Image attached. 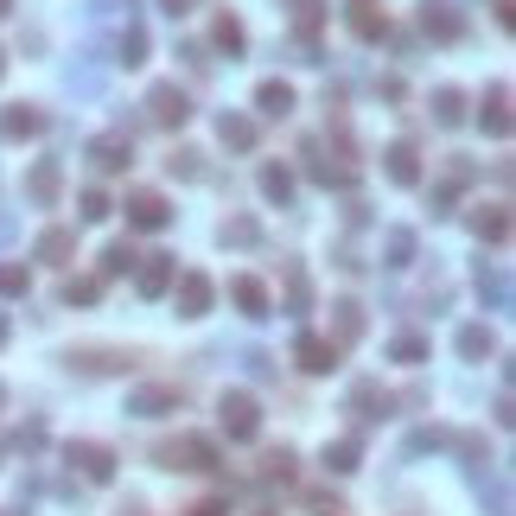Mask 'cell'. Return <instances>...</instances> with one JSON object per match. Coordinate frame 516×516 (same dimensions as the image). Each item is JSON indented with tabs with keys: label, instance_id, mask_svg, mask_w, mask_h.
I'll use <instances>...</instances> for the list:
<instances>
[{
	"label": "cell",
	"instance_id": "6da1fadb",
	"mask_svg": "<svg viewBox=\"0 0 516 516\" xmlns=\"http://www.w3.org/2000/svg\"><path fill=\"white\" fill-rule=\"evenodd\" d=\"M122 211H128V223H134V230H166V198L160 192H128V204H122Z\"/></svg>",
	"mask_w": 516,
	"mask_h": 516
},
{
	"label": "cell",
	"instance_id": "7a4b0ae2",
	"mask_svg": "<svg viewBox=\"0 0 516 516\" xmlns=\"http://www.w3.org/2000/svg\"><path fill=\"white\" fill-rule=\"evenodd\" d=\"M223 427H230V440H249L262 415H255V395H223Z\"/></svg>",
	"mask_w": 516,
	"mask_h": 516
},
{
	"label": "cell",
	"instance_id": "3957f363",
	"mask_svg": "<svg viewBox=\"0 0 516 516\" xmlns=\"http://www.w3.org/2000/svg\"><path fill=\"white\" fill-rule=\"evenodd\" d=\"M147 109H153V122H160V128H179L185 115H192V102H185V90H172V83H160V90L147 96Z\"/></svg>",
	"mask_w": 516,
	"mask_h": 516
},
{
	"label": "cell",
	"instance_id": "277c9868",
	"mask_svg": "<svg viewBox=\"0 0 516 516\" xmlns=\"http://www.w3.org/2000/svg\"><path fill=\"white\" fill-rule=\"evenodd\" d=\"M211 313V281L204 274H179V319H204Z\"/></svg>",
	"mask_w": 516,
	"mask_h": 516
},
{
	"label": "cell",
	"instance_id": "5b68a950",
	"mask_svg": "<svg viewBox=\"0 0 516 516\" xmlns=\"http://www.w3.org/2000/svg\"><path fill=\"white\" fill-rule=\"evenodd\" d=\"M58 185H64L58 160H39V166L26 172V198H32V204H58Z\"/></svg>",
	"mask_w": 516,
	"mask_h": 516
},
{
	"label": "cell",
	"instance_id": "8992f818",
	"mask_svg": "<svg viewBox=\"0 0 516 516\" xmlns=\"http://www.w3.org/2000/svg\"><path fill=\"white\" fill-rule=\"evenodd\" d=\"M90 160H96L102 172H122V166L134 160V141H128V134H102V141L90 147Z\"/></svg>",
	"mask_w": 516,
	"mask_h": 516
},
{
	"label": "cell",
	"instance_id": "52a82bcc",
	"mask_svg": "<svg viewBox=\"0 0 516 516\" xmlns=\"http://www.w3.org/2000/svg\"><path fill=\"white\" fill-rule=\"evenodd\" d=\"M351 32H357V39H383V32H389V13L376 7V0H357V7H351Z\"/></svg>",
	"mask_w": 516,
	"mask_h": 516
},
{
	"label": "cell",
	"instance_id": "ba28073f",
	"mask_svg": "<svg viewBox=\"0 0 516 516\" xmlns=\"http://www.w3.org/2000/svg\"><path fill=\"white\" fill-rule=\"evenodd\" d=\"M172 281H179V262H172V255H147V268H141V294H166Z\"/></svg>",
	"mask_w": 516,
	"mask_h": 516
},
{
	"label": "cell",
	"instance_id": "9c48e42d",
	"mask_svg": "<svg viewBox=\"0 0 516 516\" xmlns=\"http://www.w3.org/2000/svg\"><path fill=\"white\" fill-rule=\"evenodd\" d=\"M166 459H172V466L185 459V472H204V466L217 459V446H211V440H179V446H166Z\"/></svg>",
	"mask_w": 516,
	"mask_h": 516
},
{
	"label": "cell",
	"instance_id": "30bf717a",
	"mask_svg": "<svg viewBox=\"0 0 516 516\" xmlns=\"http://www.w3.org/2000/svg\"><path fill=\"white\" fill-rule=\"evenodd\" d=\"M421 26H427V32H434V39H459V32H466V26H459V13H453V7H446V0H427V13H421Z\"/></svg>",
	"mask_w": 516,
	"mask_h": 516
},
{
	"label": "cell",
	"instance_id": "8fae6325",
	"mask_svg": "<svg viewBox=\"0 0 516 516\" xmlns=\"http://www.w3.org/2000/svg\"><path fill=\"white\" fill-rule=\"evenodd\" d=\"M230 300L243 306L249 319H262V313H268V294H262V281H249V274H236V281H230Z\"/></svg>",
	"mask_w": 516,
	"mask_h": 516
},
{
	"label": "cell",
	"instance_id": "7c38bea8",
	"mask_svg": "<svg viewBox=\"0 0 516 516\" xmlns=\"http://www.w3.org/2000/svg\"><path fill=\"white\" fill-rule=\"evenodd\" d=\"M39 128H45L39 109H7L0 115V134H7V141H26V134H39Z\"/></svg>",
	"mask_w": 516,
	"mask_h": 516
},
{
	"label": "cell",
	"instance_id": "4fadbf2b",
	"mask_svg": "<svg viewBox=\"0 0 516 516\" xmlns=\"http://www.w3.org/2000/svg\"><path fill=\"white\" fill-rule=\"evenodd\" d=\"M389 179H395V185H415V179H421V160H415V147H408V141L389 147Z\"/></svg>",
	"mask_w": 516,
	"mask_h": 516
},
{
	"label": "cell",
	"instance_id": "5bb4252c",
	"mask_svg": "<svg viewBox=\"0 0 516 516\" xmlns=\"http://www.w3.org/2000/svg\"><path fill=\"white\" fill-rule=\"evenodd\" d=\"M472 230L485 236V243H504V236H510V217H504V204H485V211H472Z\"/></svg>",
	"mask_w": 516,
	"mask_h": 516
},
{
	"label": "cell",
	"instance_id": "9a60e30c",
	"mask_svg": "<svg viewBox=\"0 0 516 516\" xmlns=\"http://www.w3.org/2000/svg\"><path fill=\"white\" fill-rule=\"evenodd\" d=\"M77 364H83V370H128L134 357H128V351H71V370H77Z\"/></svg>",
	"mask_w": 516,
	"mask_h": 516
},
{
	"label": "cell",
	"instance_id": "2e32d148",
	"mask_svg": "<svg viewBox=\"0 0 516 516\" xmlns=\"http://www.w3.org/2000/svg\"><path fill=\"white\" fill-rule=\"evenodd\" d=\"M485 128H491V134H510V90H504V83L485 96Z\"/></svg>",
	"mask_w": 516,
	"mask_h": 516
},
{
	"label": "cell",
	"instance_id": "e0dca14e",
	"mask_svg": "<svg viewBox=\"0 0 516 516\" xmlns=\"http://www.w3.org/2000/svg\"><path fill=\"white\" fill-rule=\"evenodd\" d=\"M300 364H306V370H332V364H338V344H325V338H300Z\"/></svg>",
	"mask_w": 516,
	"mask_h": 516
},
{
	"label": "cell",
	"instance_id": "ac0fdd59",
	"mask_svg": "<svg viewBox=\"0 0 516 516\" xmlns=\"http://www.w3.org/2000/svg\"><path fill=\"white\" fill-rule=\"evenodd\" d=\"M71 249H77V236H71V230H45V236H39V262H64Z\"/></svg>",
	"mask_w": 516,
	"mask_h": 516
},
{
	"label": "cell",
	"instance_id": "d6986e66",
	"mask_svg": "<svg viewBox=\"0 0 516 516\" xmlns=\"http://www.w3.org/2000/svg\"><path fill=\"white\" fill-rule=\"evenodd\" d=\"M71 466H83L90 478H109L115 466H109V453H102V446H71Z\"/></svg>",
	"mask_w": 516,
	"mask_h": 516
},
{
	"label": "cell",
	"instance_id": "ffe728a7",
	"mask_svg": "<svg viewBox=\"0 0 516 516\" xmlns=\"http://www.w3.org/2000/svg\"><path fill=\"white\" fill-rule=\"evenodd\" d=\"M223 147H255V122H243V115H223Z\"/></svg>",
	"mask_w": 516,
	"mask_h": 516
},
{
	"label": "cell",
	"instance_id": "44dd1931",
	"mask_svg": "<svg viewBox=\"0 0 516 516\" xmlns=\"http://www.w3.org/2000/svg\"><path fill=\"white\" fill-rule=\"evenodd\" d=\"M255 102H262V115H287V109H294V90H287V83H262Z\"/></svg>",
	"mask_w": 516,
	"mask_h": 516
},
{
	"label": "cell",
	"instance_id": "7402d4cb",
	"mask_svg": "<svg viewBox=\"0 0 516 516\" xmlns=\"http://www.w3.org/2000/svg\"><path fill=\"white\" fill-rule=\"evenodd\" d=\"M262 192H268L274 204H287V192H294V172H287V166H268V172H262Z\"/></svg>",
	"mask_w": 516,
	"mask_h": 516
},
{
	"label": "cell",
	"instance_id": "603a6c76",
	"mask_svg": "<svg viewBox=\"0 0 516 516\" xmlns=\"http://www.w3.org/2000/svg\"><path fill=\"white\" fill-rule=\"evenodd\" d=\"M153 408H179V389H141L134 395V415H153Z\"/></svg>",
	"mask_w": 516,
	"mask_h": 516
},
{
	"label": "cell",
	"instance_id": "cb8c5ba5",
	"mask_svg": "<svg viewBox=\"0 0 516 516\" xmlns=\"http://www.w3.org/2000/svg\"><path fill=\"white\" fill-rule=\"evenodd\" d=\"M134 262H141V255H134L128 243H115V249H102V274H128Z\"/></svg>",
	"mask_w": 516,
	"mask_h": 516
},
{
	"label": "cell",
	"instance_id": "d4e9b609",
	"mask_svg": "<svg viewBox=\"0 0 516 516\" xmlns=\"http://www.w3.org/2000/svg\"><path fill=\"white\" fill-rule=\"evenodd\" d=\"M459 351H466V357H491V332H485V325H466V332H459Z\"/></svg>",
	"mask_w": 516,
	"mask_h": 516
},
{
	"label": "cell",
	"instance_id": "484cf974",
	"mask_svg": "<svg viewBox=\"0 0 516 516\" xmlns=\"http://www.w3.org/2000/svg\"><path fill=\"white\" fill-rule=\"evenodd\" d=\"M459 102H466V96H459V90H440V96H434V115H440V122H446V128H453V122H459V115H466V109H459Z\"/></svg>",
	"mask_w": 516,
	"mask_h": 516
},
{
	"label": "cell",
	"instance_id": "4316f807",
	"mask_svg": "<svg viewBox=\"0 0 516 516\" xmlns=\"http://www.w3.org/2000/svg\"><path fill=\"white\" fill-rule=\"evenodd\" d=\"M217 45L230 51V58H236V51H243V26H236L230 13H223V20H217Z\"/></svg>",
	"mask_w": 516,
	"mask_h": 516
},
{
	"label": "cell",
	"instance_id": "83f0119b",
	"mask_svg": "<svg viewBox=\"0 0 516 516\" xmlns=\"http://www.w3.org/2000/svg\"><path fill=\"white\" fill-rule=\"evenodd\" d=\"M408 255H415V236H408V230H389V268H402Z\"/></svg>",
	"mask_w": 516,
	"mask_h": 516
},
{
	"label": "cell",
	"instance_id": "f1b7e54d",
	"mask_svg": "<svg viewBox=\"0 0 516 516\" xmlns=\"http://www.w3.org/2000/svg\"><path fill=\"white\" fill-rule=\"evenodd\" d=\"M147 58V32L141 26H128V39H122V64H141Z\"/></svg>",
	"mask_w": 516,
	"mask_h": 516
},
{
	"label": "cell",
	"instance_id": "f546056e",
	"mask_svg": "<svg viewBox=\"0 0 516 516\" xmlns=\"http://www.w3.org/2000/svg\"><path fill=\"white\" fill-rule=\"evenodd\" d=\"M0 294H26V268L20 262H0Z\"/></svg>",
	"mask_w": 516,
	"mask_h": 516
},
{
	"label": "cell",
	"instance_id": "4dcf8cb0",
	"mask_svg": "<svg viewBox=\"0 0 516 516\" xmlns=\"http://www.w3.org/2000/svg\"><path fill=\"white\" fill-rule=\"evenodd\" d=\"M478 294H491V300H504V274H497V268H478Z\"/></svg>",
	"mask_w": 516,
	"mask_h": 516
},
{
	"label": "cell",
	"instance_id": "1f68e13d",
	"mask_svg": "<svg viewBox=\"0 0 516 516\" xmlns=\"http://www.w3.org/2000/svg\"><path fill=\"white\" fill-rule=\"evenodd\" d=\"M357 325H364V319H357V306L344 300V306H338V338H357Z\"/></svg>",
	"mask_w": 516,
	"mask_h": 516
},
{
	"label": "cell",
	"instance_id": "d6a6232c",
	"mask_svg": "<svg viewBox=\"0 0 516 516\" xmlns=\"http://www.w3.org/2000/svg\"><path fill=\"white\" fill-rule=\"evenodd\" d=\"M83 217H90V223H96V217H109V198H102L96 185H90V192H83Z\"/></svg>",
	"mask_w": 516,
	"mask_h": 516
},
{
	"label": "cell",
	"instance_id": "836d02e7",
	"mask_svg": "<svg viewBox=\"0 0 516 516\" xmlns=\"http://www.w3.org/2000/svg\"><path fill=\"white\" fill-rule=\"evenodd\" d=\"M249 236H255V223H249V217H236V223H223V243H249Z\"/></svg>",
	"mask_w": 516,
	"mask_h": 516
},
{
	"label": "cell",
	"instance_id": "e575fe53",
	"mask_svg": "<svg viewBox=\"0 0 516 516\" xmlns=\"http://www.w3.org/2000/svg\"><path fill=\"white\" fill-rule=\"evenodd\" d=\"M395 357H402V364H415V357H427V344L421 338H395Z\"/></svg>",
	"mask_w": 516,
	"mask_h": 516
},
{
	"label": "cell",
	"instance_id": "d590c367",
	"mask_svg": "<svg viewBox=\"0 0 516 516\" xmlns=\"http://www.w3.org/2000/svg\"><path fill=\"white\" fill-rule=\"evenodd\" d=\"M160 7L172 13V20H179V13H192V7H198V0H160Z\"/></svg>",
	"mask_w": 516,
	"mask_h": 516
},
{
	"label": "cell",
	"instance_id": "8d00e7d4",
	"mask_svg": "<svg viewBox=\"0 0 516 516\" xmlns=\"http://www.w3.org/2000/svg\"><path fill=\"white\" fill-rule=\"evenodd\" d=\"M192 516H223V504H198V510H192Z\"/></svg>",
	"mask_w": 516,
	"mask_h": 516
},
{
	"label": "cell",
	"instance_id": "74e56055",
	"mask_svg": "<svg viewBox=\"0 0 516 516\" xmlns=\"http://www.w3.org/2000/svg\"><path fill=\"white\" fill-rule=\"evenodd\" d=\"M0 338H7V319H0Z\"/></svg>",
	"mask_w": 516,
	"mask_h": 516
}]
</instances>
